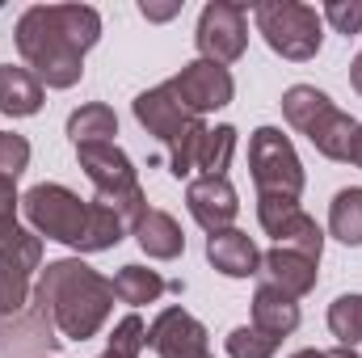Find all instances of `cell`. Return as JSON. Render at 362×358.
<instances>
[{
  "mask_svg": "<svg viewBox=\"0 0 362 358\" xmlns=\"http://www.w3.org/2000/svg\"><path fill=\"white\" fill-rule=\"evenodd\" d=\"M13 42L47 89H72L85 76V55L101 42V13L93 4H30Z\"/></svg>",
  "mask_w": 362,
  "mask_h": 358,
  "instance_id": "6da1fadb",
  "label": "cell"
},
{
  "mask_svg": "<svg viewBox=\"0 0 362 358\" xmlns=\"http://www.w3.org/2000/svg\"><path fill=\"white\" fill-rule=\"evenodd\" d=\"M34 299L47 308L64 342H89L114 312V287L81 258H59L38 270Z\"/></svg>",
  "mask_w": 362,
  "mask_h": 358,
  "instance_id": "7a4b0ae2",
  "label": "cell"
},
{
  "mask_svg": "<svg viewBox=\"0 0 362 358\" xmlns=\"http://www.w3.org/2000/svg\"><path fill=\"white\" fill-rule=\"evenodd\" d=\"M253 21H257V34L266 38L274 55H282L291 64H308L320 55L325 17L312 4H303V0H257Z\"/></svg>",
  "mask_w": 362,
  "mask_h": 358,
  "instance_id": "3957f363",
  "label": "cell"
},
{
  "mask_svg": "<svg viewBox=\"0 0 362 358\" xmlns=\"http://www.w3.org/2000/svg\"><path fill=\"white\" fill-rule=\"evenodd\" d=\"M21 215L30 219V232H38L42 241L81 249L85 224H89V198H81L59 181H38L34 190L21 194Z\"/></svg>",
  "mask_w": 362,
  "mask_h": 358,
  "instance_id": "277c9868",
  "label": "cell"
},
{
  "mask_svg": "<svg viewBox=\"0 0 362 358\" xmlns=\"http://www.w3.org/2000/svg\"><path fill=\"white\" fill-rule=\"evenodd\" d=\"M249 173L257 194H274V198H299L308 181L291 135H282L278 127H257L249 135Z\"/></svg>",
  "mask_w": 362,
  "mask_h": 358,
  "instance_id": "5b68a950",
  "label": "cell"
},
{
  "mask_svg": "<svg viewBox=\"0 0 362 358\" xmlns=\"http://www.w3.org/2000/svg\"><path fill=\"white\" fill-rule=\"evenodd\" d=\"M194 47H198V59H211L219 68L236 64L249 51V8L240 0L202 4L198 25H194Z\"/></svg>",
  "mask_w": 362,
  "mask_h": 358,
  "instance_id": "8992f818",
  "label": "cell"
},
{
  "mask_svg": "<svg viewBox=\"0 0 362 358\" xmlns=\"http://www.w3.org/2000/svg\"><path fill=\"white\" fill-rule=\"evenodd\" d=\"M34 270H42V236L13 228L0 236V321L34 299Z\"/></svg>",
  "mask_w": 362,
  "mask_h": 358,
  "instance_id": "52a82bcc",
  "label": "cell"
},
{
  "mask_svg": "<svg viewBox=\"0 0 362 358\" xmlns=\"http://www.w3.org/2000/svg\"><path fill=\"white\" fill-rule=\"evenodd\" d=\"M257 224H262L266 236H274L278 249H295V253L320 262V253H325V232H320V224L299 207V198L257 194Z\"/></svg>",
  "mask_w": 362,
  "mask_h": 358,
  "instance_id": "ba28073f",
  "label": "cell"
},
{
  "mask_svg": "<svg viewBox=\"0 0 362 358\" xmlns=\"http://www.w3.org/2000/svg\"><path fill=\"white\" fill-rule=\"evenodd\" d=\"M165 85L177 93L181 105L194 110L198 118L211 114V110L232 105V97H236V81H232V72L219 68V64H211V59H189V64H181V72L177 76H169Z\"/></svg>",
  "mask_w": 362,
  "mask_h": 358,
  "instance_id": "9c48e42d",
  "label": "cell"
},
{
  "mask_svg": "<svg viewBox=\"0 0 362 358\" xmlns=\"http://www.w3.org/2000/svg\"><path fill=\"white\" fill-rule=\"evenodd\" d=\"M59 342L64 337L38 299H30L17 316L0 321V358H51Z\"/></svg>",
  "mask_w": 362,
  "mask_h": 358,
  "instance_id": "30bf717a",
  "label": "cell"
},
{
  "mask_svg": "<svg viewBox=\"0 0 362 358\" xmlns=\"http://www.w3.org/2000/svg\"><path fill=\"white\" fill-rule=\"evenodd\" d=\"M148 350H156L160 358H215L206 325L181 304L156 312V321L148 325Z\"/></svg>",
  "mask_w": 362,
  "mask_h": 358,
  "instance_id": "8fae6325",
  "label": "cell"
},
{
  "mask_svg": "<svg viewBox=\"0 0 362 358\" xmlns=\"http://www.w3.org/2000/svg\"><path fill=\"white\" fill-rule=\"evenodd\" d=\"M131 110H135V122H139L148 135H156L165 148H173L181 135H189V131L202 122L194 110H185V105H181V97L169 89V85L144 89L135 101H131Z\"/></svg>",
  "mask_w": 362,
  "mask_h": 358,
  "instance_id": "7c38bea8",
  "label": "cell"
},
{
  "mask_svg": "<svg viewBox=\"0 0 362 358\" xmlns=\"http://www.w3.org/2000/svg\"><path fill=\"white\" fill-rule=\"evenodd\" d=\"M76 161L97 190L93 198H101V202H114V198L139 190V173L118 144H85V148H76Z\"/></svg>",
  "mask_w": 362,
  "mask_h": 358,
  "instance_id": "4fadbf2b",
  "label": "cell"
},
{
  "mask_svg": "<svg viewBox=\"0 0 362 358\" xmlns=\"http://www.w3.org/2000/svg\"><path fill=\"white\" fill-rule=\"evenodd\" d=\"M185 207L194 215V224L211 236V232H223L236 224L240 215V194L228 178H194L185 185Z\"/></svg>",
  "mask_w": 362,
  "mask_h": 358,
  "instance_id": "5bb4252c",
  "label": "cell"
},
{
  "mask_svg": "<svg viewBox=\"0 0 362 358\" xmlns=\"http://www.w3.org/2000/svg\"><path fill=\"white\" fill-rule=\"evenodd\" d=\"M320 262H312V258H303V253H295V249H278L274 245L270 253H262V270H257V278L262 282H270L278 287L282 295H291V299H303L308 291H316V282H320Z\"/></svg>",
  "mask_w": 362,
  "mask_h": 358,
  "instance_id": "9a60e30c",
  "label": "cell"
},
{
  "mask_svg": "<svg viewBox=\"0 0 362 358\" xmlns=\"http://www.w3.org/2000/svg\"><path fill=\"white\" fill-rule=\"evenodd\" d=\"M206 262L219 270L223 278H253L262 270V249L253 245L249 232L240 228H223L206 236Z\"/></svg>",
  "mask_w": 362,
  "mask_h": 358,
  "instance_id": "2e32d148",
  "label": "cell"
},
{
  "mask_svg": "<svg viewBox=\"0 0 362 358\" xmlns=\"http://www.w3.org/2000/svg\"><path fill=\"white\" fill-rule=\"evenodd\" d=\"M131 236H135V245H139L152 262H177L181 253H185V232H181V224L169 211H160V207H148V211L135 219Z\"/></svg>",
  "mask_w": 362,
  "mask_h": 358,
  "instance_id": "e0dca14e",
  "label": "cell"
},
{
  "mask_svg": "<svg viewBox=\"0 0 362 358\" xmlns=\"http://www.w3.org/2000/svg\"><path fill=\"white\" fill-rule=\"evenodd\" d=\"M47 101L42 81L30 72V68H17V64H4L0 68V114L8 118H34Z\"/></svg>",
  "mask_w": 362,
  "mask_h": 358,
  "instance_id": "ac0fdd59",
  "label": "cell"
},
{
  "mask_svg": "<svg viewBox=\"0 0 362 358\" xmlns=\"http://www.w3.org/2000/svg\"><path fill=\"white\" fill-rule=\"evenodd\" d=\"M354 131H358V118L346 114L337 101L308 127V144L325 156V161H350V144H354Z\"/></svg>",
  "mask_w": 362,
  "mask_h": 358,
  "instance_id": "d6986e66",
  "label": "cell"
},
{
  "mask_svg": "<svg viewBox=\"0 0 362 358\" xmlns=\"http://www.w3.org/2000/svg\"><path fill=\"white\" fill-rule=\"evenodd\" d=\"M299 321H303L299 299L282 295V291L270 287V282H257V291H253V325H257L262 333H270V337H286V333L299 329Z\"/></svg>",
  "mask_w": 362,
  "mask_h": 358,
  "instance_id": "ffe728a7",
  "label": "cell"
},
{
  "mask_svg": "<svg viewBox=\"0 0 362 358\" xmlns=\"http://www.w3.org/2000/svg\"><path fill=\"white\" fill-rule=\"evenodd\" d=\"M114 135H118V114L105 101H85L81 110L68 114V139H72V148L114 144Z\"/></svg>",
  "mask_w": 362,
  "mask_h": 358,
  "instance_id": "44dd1931",
  "label": "cell"
},
{
  "mask_svg": "<svg viewBox=\"0 0 362 358\" xmlns=\"http://www.w3.org/2000/svg\"><path fill=\"white\" fill-rule=\"evenodd\" d=\"M110 287H114V299H122L127 308H144V304H156L165 291H169V282L160 278V270H148V266H122L114 278H110Z\"/></svg>",
  "mask_w": 362,
  "mask_h": 358,
  "instance_id": "7402d4cb",
  "label": "cell"
},
{
  "mask_svg": "<svg viewBox=\"0 0 362 358\" xmlns=\"http://www.w3.org/2000/svg\"><path fill=\"white\" fill-rule=\"evenodd\" d=\"M127 232H131V228L122 224V215H118L110 202L89 198V224H85V241H81V249H76V253H105V249L122 245V236H127Z\"/></svg>",
  "mask_w": 362,
  "mask_h": 358,
  "instance_id": "603a6c76",
  "label": "cell"
},
{
  "mask_svg": "<svg viewBox=\"0 0 362 358\" xmlns=\"http://www.w3.org/2000/svg\"><path fill=\"white\" fill-rule=\"evenodd\" d=\"M329 236L341 245H362V185H346L329 202Z\"/></svg>",
  "mask_w": 362,
  "mask_h": 358,
  "instance_id": "cb8c5ba5",
  "label": "cell"
},
{
  "mask_svg": "<svg viewBox=\"0 0 362 358\" xmlns=\"http://www.w3.org/2000/svg\"><path fill=\"white\" fill-rule=\"evenodd\" d=\"M329 105H333V97L325 89H316V85H291V89L282 93V118H286L299 135H308V127H312Z\"/></svg>",
  "mask_w": 362,
  "mask_h": 358,
  "instance_id": "d4e9b609",
  "label": "cell"
},
{
  "mask_svg": "<svg viewBox=\"0 0 362 358\" xmlns=\"http://www.w3.org/2000/svg\"><path fill=\"white\" fill-rule=\"evenodd\" d=\"M236 127H206V139H202V152H198V169L202 178H228V165L236 156Z\"/></svg>",
  "mask_w": 362,
  "mask_h": 358,
  "instance_id": "484cf974",
  "label": "cell"
},
{
  "mask_svg": "<svg viewBox=\"0 0 362 358\" xmlns=\"http://www.w3.org/2000/svg\"><path fill=\"white\" fill-rule=\"evenodd\" d=\"M329 329H333V337H337L341 346H350V350L362 342V295L358 291L337 295V299L329 304Z\"/></svg>",
  "mask_w": 362,
  "mask_h": 358,
  "instance_id": "4316f807",
  "label": "cell"
},
{
  "mask_svg": "<svg viewBox=\"0 0 362 358\" xmlns=\"http://www.w3.org/2000/svg\"><path fill=\"white\" fill-rule=\"evenodd\" d=\"M278 346H282V337L262 333L257 325H236V329L223 337L228 358H274V354H278Z\"/></svg>",
  "mask_w": 362,
  "mask_h": 358,
  "instance_id": "83f0119b",
  "label": "cell"
},
{
  "mask_svg": "<svg viewBox=\"0 0 362 358\" xmlns=\"http://www.w3.org/2000/svg\"><path fill=\"white\" fill-rule=\"evenodd\" d=\"M105 350L118 354V358H139L144 354V350H148V325H144V316H139V312H127V316L114 325Z\"/></svg>",
  "mask_w": 362,
  "mask_h": 358,
  "instance_id": "f1b7e54d",
  "label": "cell"
},
{
  "mask_svg": "<svg viewBox=\"0 0 362 358\" xmlns=\"http://www.w3.org/2000/svg\"><path fill=\"white\" fill-rule=\"evenodd\" d=\"M30 169V139L25 135H13V131H0V178H21Z\"/></svg>",
  "mask_w": 362,
  "mask_h": 358,
  "instance_id": "f546056e",
  "label": "cell"
},
{
  "mask_svg": "<svg viewBox=\"0 0 362 358\" xmlns=\"http://www.w3.org/2000/svg\"><path fill=\"white\" fill-rule=\"evenodd\" d=\"M320 17H325L337 34H346V38L362 34V0H329Z\"/></svg>",
  "mask_w": 362,
  "mask_h": 358,
  "instance_id": "4dcf8cb0",
  "label": "cell"
},
{
  "mask_svg": "<svg viewBox=\"0 0 362 358\" xmlns=\"http://www.w3.org/2000/svg\"><path fill=\"white\" fill-rule=\"evenodd\" d=\"M17 211H21V194H17V181L13 178H0V236L21 228L17 224Z\"/></svg>",
  "mask_w": 362,
  "mask_h": 358,
  "instance_id": "1f68e13d",
  "label": "cell"
},
{
  "mask_svg": "<svg viewBox=\"0 0 362 358\" xmlns=\"http://www.w3.org/2000/svg\"><path fill=\"white\" fill-rule=\"evenodd\" d=\"M139 13H144L148 21H169V17H177L181 13V0H169V4H152V0H144Z\"/></svg>",
  "mask_w": 362,
  "mask_h": 358,
  "instance_id": "d6a6232c",
  "label": "cell"
},
{
  "mask_svg": "<svg viewBox=\"0 0 362 358\" xmlns=\"http://www.w3.org/2000/svg\"><path fill=\"white\" fill-rule=\"evenodd\" d=\"M350 85H354V93L362 97V51L350 59Z\"/></svg>",
  "mask_w": 362,
  "mask_h": 358,
  "instance_id": "836d02e7",
  "label": "cell"
},
{
  "mask_svg": "<svg viewBox=\"0 0 362 358\" xmlns=\"http://www.w3.org/2000/svg\"><path fill=\"white\" fill-rule=\"evenodd\" d=\"M350 165L362 169V122H358V131H354V144H350Z\"/></svg>",
  "mask_w": 362,
  "mask_h": 358,
  "instance_id": "e575fe53",
  "label": "cell"
},
{
  "mask_svg": "<svg viewBox=\"0 0 362 358\" xmlns=\"http://www.w3.org/2000/svg\"><path fill=\"white\" fill-rule=\"evenodd\" d=\"M325 358H362V354L350 350V346H337V350H325Z\"/></svg>",
  "mask_w": 362,
  "mask_h": 358,
  "instance_id": "d590c367",
  "label": "cell"
},
{
  "mask_svg": "<svg viewBox=\"0 0 362 358\" xmlns=\"http://www.w3.org/2000/svg\"><path fill=\"white\" fill-rule=\"evenodd\" d=\"M291 358H325V350H295Z\"/></svg>",
  "mask_w": 362,
  "mask_h": 358,
  "instance_id": "8d00e7d4",
  "label": "cell"
},
{
  "mask_svg": "<svg viewBox=\"0 0 362 358\" xmlns=\"http://www.w3.org/2000/svg\"><path fill=\"white\" fill-rule=\"evenodd\" d=\"M97 358H118V354H110V350H105V354H97Z\"/></svg>",
  "mask_w": 362,
  "mask_h": 358,
  "instance_id": "74e56055",
  "label": "cell"
}]
</instances>
